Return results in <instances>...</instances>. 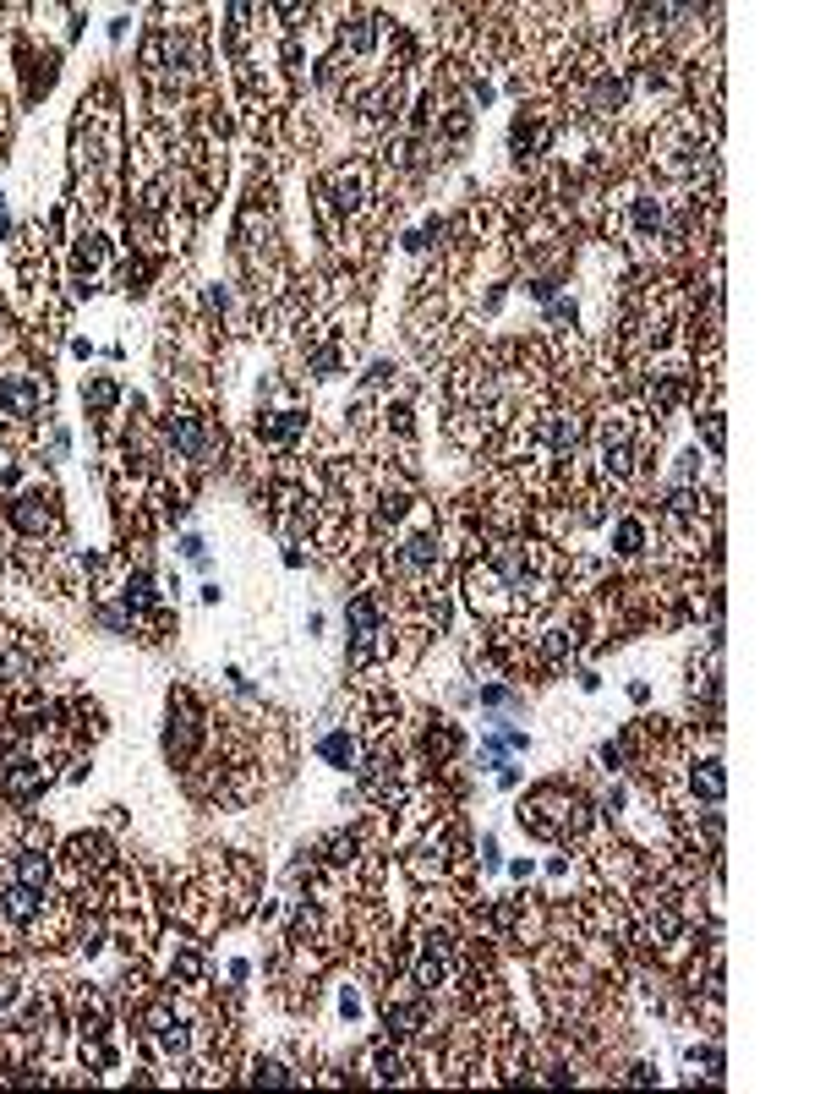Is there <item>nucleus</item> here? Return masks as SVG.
Returning <instances> with one entry per match:
<instances>
[{
    "label": "nucleus",
    "instance_id": "f257e3e1",
    "mask_svg": "<svg viewBox=\"0 0 820 1094\" xmlns=\"http://www.w3.org/2000/svg\"><path fill=\"white\" fill-rule=\"evenodd\" d=\"M454 980V941L443 930L421 936V958H416V985L421 991H443Z\"/></svg>",
    "mask_w": 820,
    "mask_h": 1094
},
{
    "label": "nucleus",
    "instance_id": "f03ea898",
    "mask_svg": "<svg viewBox=\"0 0 820 1094\" xmlns=\"http://www.w3.org/2000/svg\"><path fill=\"white\" fill-rule=\"evenodd\" d=\"M0 919L17 930H33L44 919V887H28V881H6L0 887Z\"/></svg>",
    "mask_w": 820,
    "mask_h": 1094
},
{
    "label": "nucleus",
    "instance_id": "7ed1b4c3",
    "mask_svg": "<svg viewBox=\"0 0 820 1094\" xmlns=\"http://www.w3.org/2000/svg\"><path fill=\"white\" fill-rule=\"evenodd\" d=\"M148 1045H154L159 1056H186V1045H192V1029H186V1018L175 1007H154L148 1012Z\"/></svg>",
    "mask_w": 820,
    "mask_h": 1094
},
{
    "label": "nucleus",
    "instance_id": "20e7f679",
    "mask_svg": "<svg viewBox=\"0 0 820 1094\" xmlns=\"http://www.w3.org/2000/svg\"><path fill=\"white\" fill-rule=\"evenodd\" d=\"M170 438H175V449H181L186 460H208V455H214L208 422H203V416H192V411H175L170 416Z\"/></svg>",
    "mask_w": 820,
    "mask_h": 1094
},
{
    "label": "nucleus",
    "instance_id": "39448f33",
    "mask_svg": "<svg viewBox=\"0 0 820 1094\" xmlns=\"http://www.w3.org/2000/svg\"><path fill=\"white\" fill-rule=\"evenodd\" d=\"M11 526L28 531V537H44V531H55V504L44 493H28L11 504Z\"/></svg>",
    "mask_w": 820,
    "mask_h": 1094
},
{
    "label": "nucleus",
    "instance_id": "423d86ee",
    "mask_svg": "<svg viewBox=\"0 0 820 1094\" xmlns=\"http://www.w3.org/2000/svg\"><path fill=\"white\" fill-rule=\"evenodd\" d=\"M39 400H44V394H39V383H33V378H0V411H6V416H33V411H39Z\"/></svg>",
    "mask_w": 820,
    "mask_h": 1094
},
{
    "label": "nucleus",
    "instance_id": "0eeeda50",
    "mask_svg": "<svg viewBox=\"0 0 820 1094\" xmlns=\"http://www.w3.org/2000/svg\"><path fill=\"white\" fill-rule=\"evenodd\" d=\"M318 755H323V761H334L339 772L361 766V744L350 739V733H323V739H318Z\"/></svg>",
    "mask_w": 820,
    "mask_h": 1094
},
{
    "label": "nucleus",
    "instance_id": "6e6552de",
    "mask_svg": "<svg viewBox=\"0 0 820 1094\" xmlns=\"http://www.w3.org/2000/svg\"><path fill=\"white\" fill-rule=\"evenodd\" d=\"M400 569H405V575L438 569V537H410V542L400 547Z\"/></svg>",
    "mask_w": 820,
    "mask_h": 1094
},
{
    "label": "nucleus",
    "instance_id": "1a4fd4ad",
    "mask_svg": "<svg viewBox=\"0 0 820 1094\" xmlns=\"http://www.w3.org/2000/svg\"><path fill=\"white\" fill-rule=\"evenodd\" d=\"M624 104H629V83H624V77H602V83L591 88V110L596 115H618Z\"/></svg>",
    "mask_w": 820,
    "mask_h": 1094
},
{
    "label": "nucleus",
    "instance_id": "9d476101",
    "mask_svg": "<svg viewBox=\"0 0 820 1094\" xmlns=\"http://www.w3.org/2000/svg\"><path fill=\"white\" fill-rule=\"evenodd\" d=\"M301 427H307V416H296V411H274V416H263L257 422V433L268 438V444H285V438H296Z\"/></svg>",
    "mask_w": 820,
    "mask_h": 1094
},
{
    "label": "nucleus",
    "instance_id": "9b49d317",
    "mask_svg": "<svg viewBox=\"0 0 820 1094\" xmlns=\"http://www.w3.org/2000/svg\"><path fill=\"white\" fill-rule=\"evenodd\" d=\"M17 881H28V887H50V854L22 848V854H17Z\"/></svg>",
    "mask_w": 820,
    "mask_h": 1094
},
{
    "label": "nucleus",
    "instance_id": "f8f14e48",
    "mask_svg": "<svg viewBox=\"0 0 820 1094\" xmlns=\"http://www.w3.org/2000/svg\"><path fill=\"white\" fill-rule=\"evenodd\" d=\"M613 547H618V553H624V558H635L640 547H646V526H640L635 515H624V520H618V526H613Z\"/></svg>",
    "mask_w": 820,
    "mask_h": 1094
},
{
    "label": "nucleus",
    "instance_id": "ddd939ff",
    "mask_svg": "<svg viewBox=\"0 0 820 1094\" xmlns=\"http://www.w3.org/2000/svg\"><path fill=\"white\" fill-rule=\"evenodd\" d=\"M656 230H662V203L656 197H635V236L656 241Z\"/></svg>",
    "mask_w": 820,
    "mask_h": 1094
},
{
    "label": "nucleus",
    "instance_id": "4468645a",
    "mask_svg": "<svg viewBox=\"0 0 820 1094\" xmlns=\"http://www.w3.org/2000/svg\"><path fill=\"white\" fill-rule=\"evenodd\" d=\"M695 788L706 794V805H717V799H722V766H717V755L695 761Z\"/></svg>",
    "mask_w": 820,
    "mask_h": 1094
},
{
    "label": "nucleus",
    "instance_id": "2eb2a0df",
    "mask_svg": "<svg viewBox=\"0 0 820 1094\" xmlns=\"http://www.w3.org/2000/svg\"><path fill=\"white\" fill-rule=\"evenodd\" d=\"M121 597H126V608H132V613H143V608H154V602H159V597H154V580H148V575H132Z\"/></svg>",
    "mask_w": 820,
    "mask_h": 1094
},
{
    "label": "nucleus",
    "instance_id": "dca6fc26",
    "mask_svg": "<svg viewBox=\"0 0 820 1094\" xmlns=\"http://www.w3.org/2000/svg\"><path fill=\"white\" fill-rule=\"evenodd\" d=\"M88 400H93V411H110V405H115V383H104V378L88 383Z\"/></svg>",
    "mask_w": 820,
    "mask_h": 1094
},
{
    "label": "nucleus",
    "instance_id": "f3484780",
    "mask_svg": "<svg viewBox=\"0 0 820 1094\" xmlns=\"http://www.w3.org/2000/svg\"><path fill=\"white\" fill-rule=\"evenodd\" d=\"M257 1078H268V1084H296V1073L279 1067V1062H263V1067H257Z\"/></svg>",
    "mask_w": 820,
    "mask_h": 1094
}]
</instances>
